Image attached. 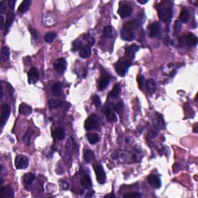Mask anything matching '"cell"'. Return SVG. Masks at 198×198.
<instances>
[{
    "label": "cell",
    "mask_w": 198,
    "mask_h": 198,
    "mask_svg": "<svg viewBox=\"0 0 198 198\" xmlns=\"http://www.w3.org/2000/svg\"><path fill=\"white\" fill-rule=\"evenodd\" d=\"M158 16L164 23H167L171 21L173 16V6L170 1H163L156 6Z\"/></svg>",
    "instance_id": "6da1fadb"
},
{
    "label": "cell",
    "mask_w": 198,
    "mask_h": 198,
    "mask_svg": "<svg viewBox=\"0 0 198 198\" xmlns=\"http://www.w3.org/2000/svg\"><path fill=\"white\" fill-rule=\"evenodd\" d=\"M139 23L137 20H131L123 25L121 30V37L126 41H132L135 38V33L133 30L137 29Z\"/></svg>",
    "instance_id": "7a4b0ae2"
},
{
    "label": "cell",
    "mask_w": 198,
    "mask_h": 198,
    "mask_svg": "<svg viewBox=\"0 0 198 198\" xmlns=\"http://www.w3.org/2000/svg\"><path fill=\"white\" fill-rule=\"evenodd\" d=\"M129 66H130L129 61L121 59L115 64V69H116V73L119 74V76L124 77L126 75Z\"/></svg>",
    "instance_id": "3957f363"
},
{
    "label": "cell",
    "mask_w": 198,
    "mask_h": 198,
    "mask_svg": "<svg viewBox=\"0 0 198 198\" xmlns=\"http://www.w3.org/2000/svg\"><path fill=\"white\" fill-rule=\"evenodd\" d=\"M94 172H95L97 181L100 184H104L106 181V175L101 164L100 163L94 164Z\"/></svg>",
    "instance_id": "277c9868"
},
{
    "label": "cell",
    "mask_w": 198,
    "mask_h": 198,
    "mask_svg": "<svg viewBox=\"0 0 198 198\" xmlns=\"http://www.w3.org/2000/svg\"><path fill=\"white\" fill-rule=\"evenodd\" d=\"M10 107L8 104H3L1 107V121H0V124H1V127L3 128L4 126L6 124L7 120H8L9 117L10 116Z\"/></svg>",
    "instance_id": "5b68a950"
},
{
    "label": "cell",
    "mask_w": 198,
    "mask_h": 198,
    "mask_svg": "<svg viewBox=\"0 0 198 198\" xmlns=\"http://www.w3.org/2000/svg\"><path fill=\"white\" fill-rule=\"evenodd\" d=\"M29 165V160L26 156L18 155L16 156L15 159V166L16 169H26Z\"/></svg>",
    "instance_id": "8992f818"
},
{
    "label": "cell",
    "mask_w": 198,
    "mask_h": 198,
    "mask_svg": "<svg viewBox=\"0 0 198 198\" xmlns=\"http://www.w3.org/2000/svg\"><path fill=\"white\" fill-rule=\"evenodd\" d=\"M180 42H183V43L189 46H194L197 44V37L193 33H188L186 36H182L180 40Z\"/></svg>",
    "instance_id": "52a82bcc"
},
{
    "label": "cell",
    "mask_w": 198,
    "mask_h": 198,
    "mask_svg": "<svg viewBox=\"0 0 198 198\" xmlns=\"http://www.w3.org/2000/svg\"><path fill=\"white\" fill-rule=\"evenodd\" d=\"M97 126V118L94 115H91L88 119H86L84 122V128L86 130L90 131L96 129Z\"/></svg>",
    "instance_id": "ba28073f"
},
{
    "label": "cell",
    "mask_w": 198,
    "mask_h": 198,
    "mask_svg": "<svg viewBox=\"0 0 198 198\" xmlns=\"http://www.w3.org/2000/svg\"><path fill=\"white\" fill-rule=\"evenodd\" d=\"M160 26L159 23L157 22H154V23H151L149 25V27H148V34L149 37L151 38H154L156 36H157L160 33Z\"/></svg>",
    "instance_id": "9c48e42d"
},
{
    "label": "cell",
    "mask_w": 198,
    "mask_h": 198,
    "mask_svg": "<svg viewBox=\"0 0 198 198\" xmlns=\"http://www.w3.org/2000/svg\"><path fill=\"white\" fill-rule=\"evenodd\" d=\"M40 75L37 68H31L28 72V82L29 84H33L38 81Z\"/></svg>",
    "instance_id": "30bf717a"
},
{
    "label": "cell",
    "mask_w": 198,
    "mask_h": 198,
    "mask_svg": "<svg viewBox=\"0 0 198 198\" xmlns=\"http://www.w3.org/2000/svg\"><path fill=\"white\" fill-rule=\"evenodd\" d=\"M53 68L58 73H64L67 68V61L64 58H59L53 64Z\"/></svg>",
    "instance_id": "8fae6325"
},
{
    "label": "cell",
    "mask_w": 198,
    "mask_h": 198,
    "mask_svg": "<svg viewBox=\"0 0 198 198\" xmlns=\"http://www.w3.org/2000/svg\"><path fill=\"white\" fill-rule=\"evenodd\" d=\"M119 14L122 18H126L129 16L132 13V8L131 6L128 4H124L123 6H121L119 9Z\"/></svg>",
    "instance_id": "7c38bea8"
},
{
    "label": "cell",
    "mask_w": 198,
    "mask_h": 198,
    "mask_svg": "<svg viewBox=\"0 0 198 198\" xmlns=\"http://www.w3.org/2000/svg\"><path fill=\"white\" fill-rule=\"evenodd\" d=\"M102 112L105 115L108 122H114L117 120V116H116V113H115L112 109L109 108L108 107H107V106L103 107Z\"/></svg>",
    "instance_id": "4fadbf2b"
},
{
    "label": "cell",
    "mask_w": 198,
    "mask_h": 198,
    "mask_svg": "<svg viewBox=\"0 0 198 198\" xmlns=\"http://www.w3.org/2000/svg\"><path fill=\"white\" fill-rule=\"evenodd\" d=\"M0 192L2 198H12L14 196V190L10 185L2 187Z\"/></svg>",
    "instance_id": "5bb4252c"
},
{
    "label": "cell",
    "mask_w": 198,
    "mask_h": 198,
    "mask_svg": "<svg viewBox=\"0 0 198 198\" xmlns=\"http://www.w3.org/2000/svg\"><path fill=\"white\" fill-rule=\"evenodd\" d=\"M109 81H110V78H109L108 75L102 74L98 82V88H98L99 91H103L104 89H105L106 87L108 84Z\"/></svg>",
    "instance_id": "9a60e30c"
},
{
    "label": "cell",
    "mask_w": 198,
    "mask_h": 198,
    "mask_svg": "<svg viewBox=\"0 0 198 198\" xmlns=\"http://www.w3.org/2000/svg\"><path fill=\"white\" fill-rule=\"evenodd\" d=\"M148 182L150 184L151 187L153 188H160L161 187V181L160 178L157 177L156 175H150L148 177Z\"/></svg>",
    "instance_id": "2e32d148"
},
{
    "label": "cell",
    "mask_w": 198,
    "mask_h": 198,
    "mask_svg": "<svg viewBox=\"0 0 198 198\" xmlns=\"http://www.w3.org/2000/svg\"><path fill=\"white\" fill-rule=\"evenodd\" d=\"M19 112L23 116H28L32 113V108L28 105L22 103L19 107Z\"/></svg>",
    "instance_id": "e0dca14e"
},
{
    "label": "cell",
    "mask_w": 198,
    "mask_h": 198,
    "mask_svg": "<svg viewBox=\"0 0 198 198\" xmlns=\"http://www.w3.org/2000/svg\"><path fill=\"white\" fill-rule=\"evenodd\" d=\"M30 4H31V2H30V0H24V1H23L20 5V6L18 7V9H17L19 13H25L29 9V8H30Z\"/></svg>",
    "instance_id": "ac0fdd59"
},
{
    "label": "cell",
    "mask_w": 198,
    "mask_h": 198,
    "mask_svg": "<svg viewBox=\"0 0 198 198\" xmlns=\"http://www.w3.org/2000/svg\"><path fill=\"white\" fill-rule=\"evenodd\" d=\"M52 92L54 95L61 96L63 93V86L60 82H56L52 86Z\"/></svg>",
    "instance_id": "d6986e66"
},
{
    "label": "cell",
    "mask_w": 198,
    "mask_h": 198,
    "mask_svg": "<svg viewBox=\"0 0 198 198\" xmlns=\"http://www.w3.org/2000/svg\"><path fill=\"white\" fill-rule=\"evenodd\" d=\"M138 50H139V46H135V45H132V46H129V47L126 48V56L130 60L133 59L135 52L138 51Z\"/></svg>",
    "instance_id": "ffe728a7"
},
{
    "label": "cell",
    "mask_w": 198,
    "mask_h": 198,
    "mask_svg": "<svg viewBox=\"0 0 198 198\" xmlns=\"http://www.w3.org/2000/svg\"><path fill=\"white\" fill-rule=\"evenodd\" d=\"M53 135L57 140H63L65 137V132L62 128H57L53 131Z\"/></svg>",
    "instance_id": "44dd1931"
},
{
    "label": "cell",
    "mask_w": 198,
    "mask_h": 198,
    "mask_svg": "<svg viewBox=\"0 0 198 198\" xmlns=\"http://www.w3.org/2000/svg\"><path fill=\"white\" fill-rule=\"evenodd\" d=\"M91 54V50L90 46H83L81 50H80V57L82 58H88Z\"/></svg>",
    "instance_id": "7402d4cb"
},
{
    "label": "cell",
    "mask_w": 198,
    "mask_h": 198,
    "mask_svg": "<svg viewBox=\"0 0 198 198\" xmlns=\"http://www.w3.org/2000/svg\"><path fill=\"white\" fill-rule=\"evenodd\" d=\"M14 18H15V15H14L13 13H8L6 16V25H5V30H6V33H7V30H9L10 27H11L12 23L13 22Z\"/></svg>",
    "instance_id": "603a6c76"
},
{
    "label": "cell",
    "mask_w": 198,
    "mask_h": 198,
    "mask_svg": "<svg viewBox=\"0 0 198 198\" xmlns=\"http://www.w3.org/2000/svg\"><path fill=\"white\" fill-rule=\"evenodd\" d=\"M180 20L182 23H186L188 22L189 19H190V13L187 9H183L181 10V13L180 14Z\"/></svg>",
    "instance_id": "cb8c5ba5"
},
{
    "label": "cell",
    "mask_w": 198,
    "mask_h": 198,
    "mask_svg": "<svg viewBox=\"0 0 198 198\" xmlns=\"http://www.w3.org/2000/svg\"><path fill=\"white\" fill-rule=\"evenodd\" d=\"M84 159L86 163H90L92 162L93 160L95 159V156H94V154L92 151L90 150V149H87V150L84 152Z\"/></svg>",
    "instance_id": "d4e9b609"
},
{
    "label": "cell",
    "mask_w": 198,
    "mask_h": 198,
    "mask_svg": "<svg viewBox=\"0 0 198 198\" xmlns=\"http://www.w3.org/2000/svg\"><path fill=\"white\" fill-rule=\"evenodd\" d=\"M10 51L8 46H3L1 50V61H6L9 59Z\"/></svg>",
    "instance_id": "484cf974"
},
{
    "label": "cell",
    "mask_w": 198,
    "mask_h": 198,
    "mask_svg": "<svg viewBox=\"0 0 198 198\" xmlns=\"http://www.w3.org/2000/svg\"><path fill=\"white\" fill-rule=\"evenodd\" d=\"M145 87H146V89L148 92L150 94H152V93L155 91L156 87V84L155 81L152 79L148 80L145 83Z\"/></svg>",
    "instance_id": "4316f807"
},
{
    "label": "cell",
    "mask_w": 198,
    "mask_h": 198,
    "mask_svg": "<svg viewBox=\"0 0 198 198\" xmlns=\"http://www.w3.org/2000/svg\"><path fill=\"white\" fill-rule=\"evenodd\" d=\"M120 92H121L120 84H116V85L114 86L113 89L110 91V93H109V97H114V98L115 97H118L119 96V94H120Z\"/></svg>",
    "instance_id": "83f0119b"
},
{
    "label": "cell",
    "mask_w": 198,
    "mask_h": 198,
    "mask_svg": "<svg viewBox=\"0 0 198 198\" xmlns=\"http://www.w3.org/2000/svg\"><path fill=\"white\" fill-rule=\"evenodd\" d=\"M87 138H88V142L91 144H93V145L98 142V141L100 140L99 135L96 133H88L87 135Z\"/></svg>",
    "instance_id": "f1b7e54d"
},
{
    "label": "cell",
    "mask_w": 198,
    "mask_h": 198,
    "mask_svg": "<svg viewBox=\"0 0 198 198\" xmlns=\"http://www.w3.org/2000/svg\"><path fill=\"white\" fill-rule=\"evenodd\" d=\"M36 176L32 173H27L23 176V182L27 184H30L34 181Z\"/></svg>",
    "instance_id": "f546056e"
},
{
    "label": "cell",
    "mask_w": 198,
    "mask_h": 198,
    "mask_svg": "<svg viewBox=\"0 0 198 198\" xmlns=\"http://www.w3.org/2000/svg\"><path fill=\"white\" fill-rule=\"evenodd\" d=\"M113 30L111 26H106L103 29V36L106 38H111L112 36Z\"/></svg>",
    "instance_id": "4dcf8cb0"
},
{
    "label": "cell",
    "mask_w": 198,
    "mask_h": 198,
    "mask_svg": "<svg viewBox=\"0 0 198 198\" xmlns=\"http://www.w3.org/2000/svg\"><path fill=\"white\" fill-rule=\"evenodd\" d=\"M81 183L82 186H84V187H91V184H92L91 178H90V177L87 175L83 176L82 178H81Z\"/></svg>",
    "instance_id": "1f68e13d"
},
{
    "label": "cell",
    "mask_w": 198,
    "mask_h": 198,
    "mask_svg": "<svg viewBox=\"0 0 198 198\" xmlns=\"http://www.w3.org/2000/svg\"><path fill=\"white\" fill-rule=\"evenodd\" d=\"M57 36V33L54 32H49L44 36V40L46 43H52L55 40Z\"/></svg>",
    "instance_id": "d6a6232c"
},
{
    "label": "cell",
    "mask_w": 198,
    "mask_h": 198,
    "mask_svg": "<svg viewBox=\"0 0 198 198\" xmlns=\"http://www.w3.org/2000/svg\"><path fill=\"white\" fill-rule=\"evenodd\" d=\"M48 104H49V107L50 108H57L58 107H61V105H62V103L60 101H58L57 99H50L49 101V102H48Z\"/></svg>",
    "instance_id": "836d02e7"
},
{
    "label": "cell",
    "mask_w": 198,
    "mask_h": 198,
    "mask_svg": "<svg viewBox=\"0 0 198 198\" xmlns=\"http://www.w3.org/2000/svg\"><path fill=\"white\" fill-rule=\"evenodd\" d=\"M33 129H29L28 130H27V132H26V134H25L24 141H25V142H26V144H27V145H30V139H31V135H33Z\"/></svg>",
    "instance_id": "e575fe53"
},
{
    "label": "cell",
    "mask_w": 198,
    "mask_h": 198,
    "mask_svg": "<svg viewBox=\"0 0 198 198\" xmlns=\"http://www.w3.org/2000/svg\"><path fill=\"white\" fill-rule=\"evenodd\" d=\"M81 46H82V42L80 41V40H76V41L74 42V43H73L72 50L73 51H77V50L82 48Z\"/></svg>",
    "instance_id": "d590c367"
},
{
    "label": "cell",
    "mask_w": 198,
    "mask_h": 198,
    "mask_svg": "<svg viewBox=\"0 0 198 198\" xmlns=\"http://www.w3.org/2000/svg\"><path fill=\"white\" fill-rule=\"evenodd\" d=\"M92 103L94 105V106H96V107H99L101 104V99H100V97H99L97 95H94L92 98Z\"/></svg>",
    "instance_id": "8d00e7d4"
},
{
    "label": "cell",
    "mask_w": 198,
    "mask_h": 198,
    "mask_svg": "<svg viewBox=\"0 0 198 198\" xmlns=\"http://www.w3.org/2000/svg\"><path fill=\"white\" fill-rule=\"evenodd\" d=\"M124 197H141V194L139 193H137V192H133V193H126V194L124 195Z\"/></svg>",
    "instance_id": "74e56055"
},
{
    "label": "cell",
    "mask_w": 198,
    "mask_h": 198,
    "mask_svg": "<svg viewBox=\"0 0 198 198\" xmlns=\"http://www.w3.org/2000/svg\"><path fill=\"white\" fill-rule=\"evenodd\" d=\"M6 9V1H1L0 2V13H4Z\"/></svg>",
    "instance_id": "f35d334b"
},
{
    "label": "cell",
    "mask_w": 198,
    "mask_h": 198,
    "mask_svg": "<svg viewBox=\"0 0 198 198\" xmlns=\"http://www.w3.org/2000/svg\"><path fill=\"white\" fill-rule=\"evenodd\" d=\"M181 30V23H180V21H176L175 25H174V30H175V33H178Z\"/></svg>",
    "instance_id": "ab89813d"
},
{
    "label": "cell",
    "mask_w": 198,
    "mask_h": 198,
    "mask_svg": "<svg viewBox=\"0 0 198 198\" xmlns=\"http://www.w3.org/2000/svg\"><path fill=\"white\" fill-rule=\"evenodd\" d=\"M122 107H123V104H122V102H119L118 103L117 105H116V106H115V110L116 111H118V112H119V111L122 110Z\"/></svg>",
    "instance_id": "60d3db41"
},
{
    "label": "cell",
    "mask_w": 198,
    "mask_h": 198,
    "mask_svg": "<svg viewBox=\"0 0 198 198\" xmlns=\"http://www.w3.org/2000/svg\"><path fill=\"white\" fill-rule=\"evenodd\" d=\"M8 4H9V8L13 10L14 9V6H15V4H16V1L9 0V1L8 2Z\"/></svg>",
    "instance_id": "b9f144b4"
},
{
    "label": "cell",
    "mask_w": 198,
    "mask_h": 198,
    "mask_svg": "<svg viewBox=\"0 0 198 198\" xmlns=\"http://www.w3.org/2000/svg\"><path fill=\"white\" fill-rule=\"evenodd\" d=\"M138 82H139V86H140V88H142V86L143 85V83H144L143 77H139V78H138Z\"/></svg>",
    "instance_id": "7bdbcfd3"
},
{
    "label": "cell",
    "mask_w": 198,
    "mask_h": 198,
    "mask_svg": "<svg viewBox=\"0 0 198 198\" xmlns=\"http://www.w3.org/2000/svg\"><path fill=\"white\" fill-rule=\"evenodd\" d=\"M0 20H1V26H0V29H1V30H3L4 26H5V25H4V18L2 16H1Z\"/></svg>",
    "instance_id": "ee69618b"
},
{
    "label": "cell",
    "mask_w": 198,
    "mask_h": 198,
    "mask_svg": "<svg viewBox=\"0 0 198 198\" xmlns=\"http://www.w3.org/2000/svg\"><path fill=\"white\" fill-rule=\"evenodd\" d=\"M30 33H31L32 35L33 36V38H35V39H36V40H37V35H36V30H33V29H30Z\"/></svg>",
    "instance_id": "f6af8a7d"
},
{
    "label": "cell",
    "mask_w": 198,
    "mask_h": 198,
    "mask_svg": "<svg viewBox=\"0 0 198 198\" xmlns=\"http://www.w3.org/2000/svg\"><path fill=\"white\" fill-rule=\"evenodd\" d=\"M104 197H105V198H107V197H112V198H114V197H115V195H114V193H109V194L105 195V196Z\"/></svg>",
    "instance_id": "bcb514c9"
},
{
    "label": "cell",
    "mask_w": 198,
    "mask_h": 198,
    "mask_svg": "<svg viewBox=\"0 0 198 198\" xmlns=\"http://www.w3.org/2000/svg\"><path fill=\"white\" fill-rule=\"evenodd\" d=\"M138 2L140 4H145L146 2H148V1H141V0H138Z\"/></svg>",
    "instance_id": "7dc6e473"
},
{
    "label": "cell",
    "mask_w": 198,
    "mask_h": 198,
    "mask_svg": "<svg viewBox=\"0 0 198 198\" xmlns=\"http://www.w3.org/2000/svg\"><path fill=\"white\" fill-rule=\"evenodd\" d=\"M193 132H194L195 133H196V132H197V129H196V126H195V127H194V129H193Z\"/></svg>",
    "instance_id": "c3c4849f"
}]
</instances>
